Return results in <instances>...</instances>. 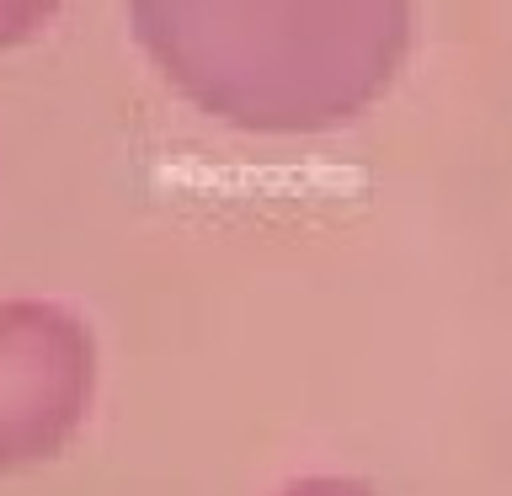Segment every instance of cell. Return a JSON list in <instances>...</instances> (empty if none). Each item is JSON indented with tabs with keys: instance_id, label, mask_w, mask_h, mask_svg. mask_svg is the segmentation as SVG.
Returning <instances> with one entry per match:
<instances>
[]
</instances>
